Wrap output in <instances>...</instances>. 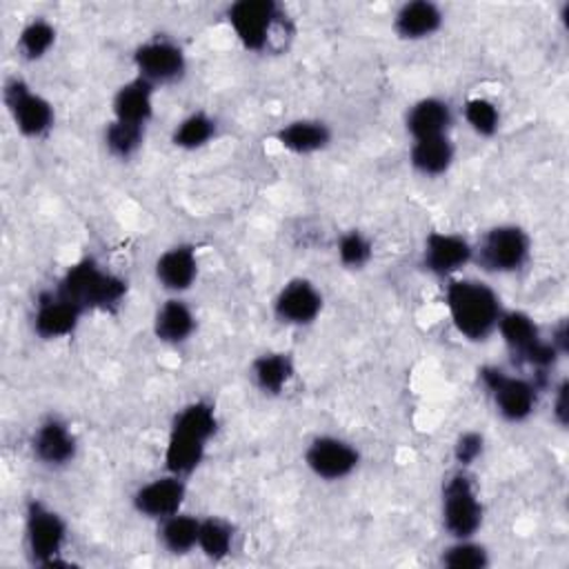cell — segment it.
<instances>
[{"label": "cell", "instance_id": "22", "mask_svg": "<svg viewBox=\"0 0 569 569\" xmlns=\"http://www.w3.org/2000/svg\"><path fill=\"white\" fill-rule=\"evenodd\" d=\"M333 131L325 120L296 118L276 131V142L293 156H311L331 144Z\"/></svg>", "mask_w": 569, "mask_h": 569}, {"label": "cell", "instance_id": "23", "mask_svg": "<svg viewBox=\"0 0 569 569\" xmlns=\"http://www.w3.org/2000/svg\"><path fill=\"white\" fill-rule=\"evenodd\" d=\"M496 331L500 333L507 351L518 365H525L529 353L542 342L540 327L527 311H520V309L502 311Z\"/></svg>", "mask_w": 569, "mask_h": 569}, {"label": "cell", "instance_id": "21", "mask_svg": "<svg viewBox=\"0 0 569 569\" xmlns=\"http://www.w3.org/2000/svg\"><path fill=\"white\" fill-rule=\"evenodd\" d=\"M445 22L442 9L431 0H411L393 13V31L400 40L420 42L440 31Z\"/></svg>", "mask_w": 569, "mask_h": 569}, {"label": "cell", "instance_id": "27", "mask_svg": "<svg viewBox=\"0 0 569 569\" xmlns=\"http://www.w3.org/2000/svg\"><path fill=\"white\" fill-rule=\"evenodd\" d=\"M58 29L47 18H31L22 24L16 38V51L27 62H38L49 56V51L56 47Z\"/></svg>", "mask_w": 569, "mask_h": 569}, {"label": "cell", "instance_id": "24", "mask_svg": "<svg viewBox=\"0 0 569 569\" xmlns=\"http://www.w3.org/2000/svg\"><path fill=\"white\" fill-rule=\"evenodd\" d=\"M253 387L264 396H280L296 376L293 358L284 351H264L249 367Z\"/></svg>", "mask_w": 569, "mask_h": 569}, {"label": "cell", "instance_id": "5", "mask_svg": "<svg viewBox=\"0 0 569 569\" xmlns=\"http://www.w3.org/2000/svg\"><path fill=\"white\" fill-rule=\"evenodd\" d=\"M69 542L67 520L40 498L24 505V549L33 565L44 569L69 567L64 547Z\"/></svg>", "mask_w": 569, "mask_h": 569}, {"label": "cell", "instance_id": "18", "mask_svg": "<svg viewBox=\"0 0 569 569\" xmlns=\"http://www.w3.org/2000/svg\"><path fill=\"white\" fill-rule=\"evenodd\" d=\"M156 87L133 76L120 84L111 98V118L138 127H147L156 111Z\"/></svg>", "mask_w": 569, "mask_h": 569}, {"label": "cell", "instance_id": "36", "mask_svg": "<svg viewBox=\"0 0 569 569\" xmlns=\"http://www.w3.org/2000/svg\"><path fill=\"white\" fill-rule=\"evenodd\" d=\"M549 342H551V347H553L560 356L567 353V349H569V329H567V320H560V322L553 327Z\"/></svg>", "mask_w": 569, "mask_h": 569}, {"label": "cell", "instance_id": "20", "mask_svg": "<svg viewBox=\"0 0 569 569\" xmlns=\"http://www.w3.org/2000/svg\"><path fill=\"white\" fill-rule=\"evenodd\" d=\"M196 327H198L196 313L191 305L180 296H169L164 302H160L151 320L153 336L162 345H171V347L184 345L193 336Z\"/></svg>", "mask_w": 569, "mask_h": 569}, {"label": "cell", "instance_id": "10", "mask_svg": "<svg viewBox=\"0 0 569 569\" xmlns=\"http://www.w3.org/2000/svg\"><path fill=\"white\" fill-rule=\"evenodd\" d=\"M131 60H133L136 76L147 80L156 89L162 84L178 82L187 73L184 49L167 36H153L140 42L133 49Z\"/></svg>", "mask_w": 569, "mask_h": 569}, {"label": "cell", "instance_id": "11", "mask_svg": "<svg viewBox=\"0 0 569 569\" xmlns=\"http://www.w3.org/2000/svg\"><path fill=\"white\" fill-rule=\"evenodd\" d=\"M307 469L325 482H338L349 478L360 465V451L340 436H316L305 449Z\"/></svg>", "mask_w": 569, "mask_h": 569}, {"label": "cell", "instance_id": "28", "mask_svg": "<svg viewBox=\"0 0 569 569\" xmlns=\"http://www.w3.org/2000/svg\"><path fill=\"white\" fill-rule=\"evenodd\" d=\"M218 133V122L207 111H191L171 129V144L182 151L207 147Z\"/></svg>", "mask_w": 569, "mask_h": 569}, {"label": "cell", "instance_id": "26", "mask_svg": "<svg viewBox=\"0 0 569 569\" xmlns=\"http://www.w3.org/2000/svg\"><path fill=\"white\" fill-rule=\"evenodd\" d=\"M200 518L178 511L158 522V542L171 556H187L198 549Z\"/></svg>", "mask_w": 569, "mask_h": 569}, {"label": "cell", "instance_id": "1", "mask_svg": "<svg viewBox=\"0 0 569 569\" xmlns=\"http://www.w3.org/2000/svg\"><path fill=\"white\" fill-rule=\"evenodd\" d=\"M218 411L209 400H193L180 407L171 420L164 445V469L173 476H191L204 460L209 440L218 433Z\"/></svg>", "mask_w": 569, "mask_h": 569}, {"label": "cell", "instance_id": "32", "mask_svg": "<svg viewBox=\"0 0 569 569\" xmlns=\"http://www.w3.org/2000/svg\"><path fill=\"white\" fill-rule=\"evenodd\" d=\"M462 118L467 127L480 138H491L500 129V109L493 100L485 96L469 98L462 107Z\"/></svg>", "mask_w": 569, "mask_h": 569}, {"label": "cell", "instance_id": "15", "mask_svg": "<svg viewBox=\"0 0 569 569\" xmlns=\"http://www.w3.org/2000/svg\"><path fill=\"white\" fill-rule=\"evenodd\" d=\"M33 458L49 469H62L76 460L78 438L67 420L47 416L31 433Z\"/></svg>", "mask_w": 569, "mask_h": 569}, {"label": "cell", "instance_id": "3", "mask_svg": "<svg viewBox=\"0 0 569 569\" xmlns=\"http://www.w3.org/2000/svg\"><path fill=\"white\" fill-rule=\"evenodd\" d=\"M56 289L73 305H78L84 313H111L120 309L129 287L122 276L107 269L93 256H84L64 269V273L56 282Z\"/></svg>", "mask_w": 569, "mask_h": 569}, {"label": "cell", "instance_id": "8", "mask_svg": "<svg viewBox=\"0 0 569 569\" xmlns=\"http://www.w3.org/2000/svg\"><path fill=\"white\" fill-rule=\"evenodd\" d=\"M2 102L13 127L29 140L44 138L56 122L53 104L38 93L24 78L11 76L2 87Z\"/></svg>", "mask_w": 569, "mask_h": 569}, {"label": "cell", "instance_id": "14", "mask_svg": "<svg viewBox=\"0 0 569 569\" xmlns=\"http://www.w3.org/2000/svg\"><path fill=\"white\" fill-rule=\"evenodd\" d=\"M473 260V244L456 231H431L422 242V267L436 278H453Z\"/></svg>", "mask_w": 569, "mask_h": 569}, {"label": "cell", "instance_id": "33", "mask_svg": "<svg viewBox=\"0 0 569 569\" xmlns=\"http://www.w3.org/2000/svg\"><path fill=\"white\" fill-rule=\"evenodd\" d=\"M336 256L347 269H362L373 258V242L360 229H347L336 242Z\"/></svg>", "mask_w": 569, "mask_h": 569}, {"label": "cell", "instance_id": "6", "mask_svg": "<svg viewBox=\"0 0 569 569\" xmlns=\"http://www.w3.org/2000/svg\"><path fill=\"white\" fill-rule=\"evenodd\" d=\"M440 518L451 538H473L482 527L485 509L473 478L467 469L458 467L442 482Z\"/></svg>", "mask_w": 569, "mask_h": 569}, {"label": "cell", "instance_id": "31", "mask_svg": "<svg viewBox=\"0 0 569 569\" xmlns=\"http://www.w3.org/2000/svg\"><path fill=\"white\" fill-rule=\"evenodd\" d=\"M489 562V549L473 538H451L440 551V565L447 569H485Z\"/></svg>", "mask_w": 569, "mask_h": 569}, {"label": "cell", "instance_id": "19", "mask_svg": "<svg viewBox=\"0 0 569 569\" xmlns=\"http://www.w3.org/2000/svg\"><path fill=\"white\" fill-rule=\"evenodd\" d=\"M453 124V107L440 96H425L416 100L405 116V129L411 140L449 136Z\"/></svg>", "mask_w": 569, "mask_h": 569}, {"label": "cell", "instance_id": "17", "mask_svg": "<svg viewBox=\"0 0 569 569\" xmlns=\"http://www.w3.org/2000/svg\"><path fill=\"white\" fill-rule=\"evenodd\" d=\"M200 273L198 251L189 242H178L164 249L153 262V276L169 296H182L189 291Z\"/></svg>", "mask_w": 569, "mask_h": 569}, {"label": "cell", "instance_id": "12", "mask_svg": "<svg viewBox=\"0 0 569 569\" xmlns=\"http://www.w3.org/2000/svg\"><path fill=\"white\" fill-rule=\"evenodd\" d=\"M322 305L325 298L309 278H291L278 289L271 311L280 325L307 327L318 320Z\"/></svg>", "mask_w": 569, "mask_h": 569}, {"label": "cell", "instance_id": "2", "mask_svg": "<svg viewBox=\"0 0 569 569\" xmlns=\"http://www.w3.org/2000/svg\"><path fill=\"white\" fill-rule=\"evenodd\" d=\"M445 307L453 329L469 342L487 340L505 311L496 289L476 278H451L445 289Z\"/></svg>", "mask_w": 569, "mask_h": 569}, {"label": "cell", "instance_id": "4", "mask_svg": "<svg viewBox=\"0 0 569 569\" xmlns=\"http://www.w3.org/2000/svg\"><path fill=\"white\" fill-rule=\"evenodd\" d=\"M227 22L247 51L282 49L293 36L291 20L273 0H238L227 7Z\"/></svg>", "mask_w": 569, "mask_h": 569}, {"label": "cell", "instance_id": "9", "mask_svg": "<svg viewBox=\"0 0 569 569\" xmlns=\"http://www.w3.org/2000/svg\"><path fill=\"white\" fill-rule=\"evenodd\" d=\"M531 258L529 233L511 222L487 229L482 240L473 244V260L491 273H516Z\"/></svg>", "mask_w": 569, "mask_h": 569}, {"label": "cell", "instance_id": "34", "mask_svg": "<svg viewBox=\"0 0 569 569\" xmlns=\"http://www.w3.org/2000/svg\"><path fill=\"white\" fill-rule=\"evenodd\" d=\"M485 453V436L480 431L467 429L453 440V460L458 467L469 469Z\"/></svg>", "mask_w": 569, "mask_h": 569}, {"label": "cell", "instance_id": "35", "mask_svg": "<svg viewBox=\"0 0 569 569\" xmlns=\"http://www.w3.org/2000/svg\"><path fill=\"white\" fill-rule=\"evenodd\" d=\"M551 418H553V422H556L560 429L567 427V420H569V402H567V380H565V378L553 387Z\"/></svg>", "mask_w": 569, "mask_h": 569}, {"label": "cell", "instance_id": "29", "mask_svg": "<svg viewBox=\"0 0 569 569\" xmlns=\"http://www.w3.org/2000/svg\"><path fill=\"white\" fill-rule=\"evenodd\" d=\"M236 542V533L231 522L218 516L200 518V533H198V551L211 560V562H222L231 556Z\"/></svg>", "mask_w": 569, "mask_h": 569}, {"label": "cell", "instance_id": "25", "mask_svg": "<svg viewBox=\"0 0 569 569\" xmlns=\"http://www.w3.org/2000/svg\"><path fill=\"white\" fill-rule=\"evenodd\" d=\"M456 160V144L449 136L413 140L409 149V164L425 178L445 176Z\"/></svg>", "mask_w": 569, "mask_h": 569}, {"label": "cell", "instance_id": "7", "mask_svg": "<svg viewBox=\"0 0 569 569\" xmlns=\"http://www.w3.org/2000/svg\"><path fill=\"white\" fill-rule=\"evenodd\" d=\"M478 378L491 402L496 413L511 425L525 422L538 407V382L527 376H513L498 365H485L478 369Z\"/></svg>", "mask_w": 569, "mask_h": 569}, {"label": "cell", "instance_id": "30", "mask_svg": "<svg viewBox=\"0 0 569 569\" xmlns=\"http://www.w3.org/2000/svg\"><path fill=\"white\" fill-rule=\"evenodd\" d=\"M144 138H147V127L120 122V120H113V118L107 122V127L102 131L104 149L116 160L133 158L142 149Z\"/></svg>", "mask_w": 569, "mask_h": 569}, {"label": "cell", "instance_id": "13", "mask_svg": "<svg viewBox=\"0 0 569 569\" xmlns=\"http://www.w3.org/2000/svg\"><path fill=\"white\" fill-rule=\"evenodd\" d=\"M82 316L84 311L53 287L36 298L31 329L42 340H62L76 333Z\"/></svg>", "mask_w": 569, "mask_h": 569}, {"label": "cell", "instance_id": "16", "mask_svg": "<svg viewBox=\"0 0 569 569\" xmlns=\"http://www.w3.org/2000/svg\"><path fill=\"white\" fill-rule=\"evenodd\" d=\"M184 498H187L184 478L167 471L164 476H158V478L140 485L131 496V505H133L136 513H140L142 518L160 522V520L182 511Z\"/></svg>", "mask_w": 569, "mask_h": 569}]
</instances>
